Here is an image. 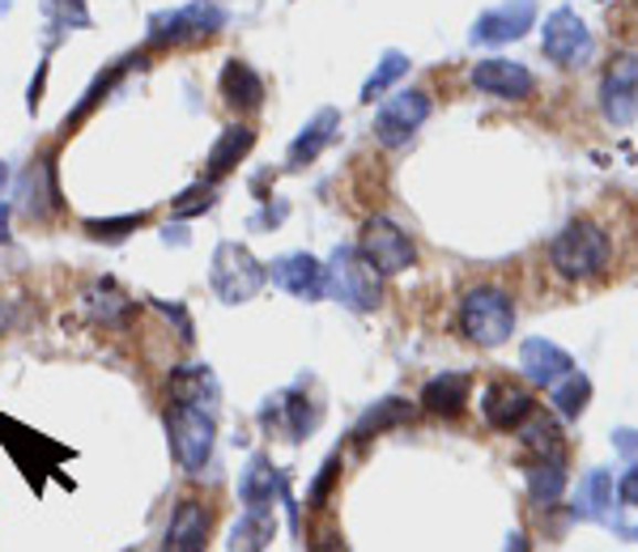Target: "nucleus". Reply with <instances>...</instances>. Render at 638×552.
I'll return each instance as SVG.
<instances>
[{"label":"nucleus","instance_id":"obj_13","mask_svg":"<svg viewBox=\"0 0 638 552\" xmlns=\"http://www.w3.org/2000/svg\"><path fill=\"white\" fill-rule=\"evenodd\" d=\"M532 22H536V0H506V4L477 18L472 43H490V47L515 43V39H524L527 30H532Z\"/></svg>","mask_w":638,"mask_h":552},{"label":"nucleus","instance_id":"obj_29","mask_svg":"<svg viewBox=\"0 0 638 552\" xmlns=\"http://www.w3.org/2000/svg\"><path fill=\"white\" fill-rule=\"evenodd\" d=\"M527 493H532L536 506H554V501H562V493H566V471H562V464H557V459L532 464V468H527Z\"/></svg>","mask_w":638,"mask_h":552},{"label":"nucleus","instance_id":"obj_43","mask_svg":"<svg viewBox=\"0 0 638 552\" xmlns=\"http://www.w3.org/2000/svg\"><path fill=\"white\" fill-rule=\"evenodd\" d=\"M4 188H9V166L0 162V192H4Z\"/></svg>","mask_w":638,"mask_h":552},{"label":"nucleus","instance_id":"obj_18","mask_svg":"<svg viewBox=\"0 0 638 552\" xmlns=\"http://www.w3.org/2000/svg\"><path fill=\"white\" fill-rule=\"evenodd\" d=\"M472 395V379L469 374H456V370H443L439 379L421 386V408L435 416H460L469 408Z\"/></svg>","mask_w":638,"mask_h":552},{"label":"nucleus","instance_id":"obj_10","mask_svg":"<svg viewBox=\"0 0 638 552\" xmlns=\"http://www.w3.org/2000/svg\"><path fill=\"white\" fill-rule=\"evenodd\" d=\"M541 52L550 55L554 64L562 68H571V64H579L592 55V34L583 26V18L575 9H557L545 18V30H541Z\"/></svg>","mask_w":638,"mask_h":552},{"label":"nucleus","instance_id":"obj_36","mask_svg":"<svg viewBox=\"0 0 638 552\" xmlns=\"http://www.w3.org/2000/svg\"><path fill=\"white\" fill-rule=\"evenodd\" d=\"M336 476H341V459H328L324 468H320V476H315V485H311V510H324V501H328V493H333Z\"/></svg>","mask_w":638,"mask_h":552},{"label":"nucleus","instance_id":"obj_4","mask_svg":"<svg viewBox=\"0 0 638 552\" xmlns=\"http://www.w3.org/2000/svg\"><path fill=\"white\" fill-rule=\"evenodd\" d=\"M170 450L175 459L188 468V476H200L209 455H213V438H218V425L213 416L205 413L200 404H170Z\"/></svg>","mask_w":638,"mask_h":552},{"label":"nucleus","instance_id":"obj_1","mask_svg":"<svg viewBox=\"0 0 638 552\" xmlns=\"http://www.w3.org/2000/svg\"><path fill=\"white\" fill-rule=\"evenodd\" d=\"M613 259V243L609 234H605V225H596V221H571L562 234H557L554 243H550V264L557 268V276H566V280H592V276H600L609 268Z\"/></svg>","mask_w":638,"mask_h":552},{"label":"nucleus","instance_id":"obj_5","mask_svg":"<svg viewBox=\"0 0 638 552\" xmlns=\"http://www.w3.org/2000/svg\"><path fill=\"white\" fill-rule=\"evenodd\" d=\"M264 264L251 255L248 247H239V243H222V247L213 251V268H209V285H213V294L222 298V302H251L260 289H264Z\"/></svg>","mask_w":638,"mask_h":552},{"label":"nucleus","instance_id":"obj_11","mask_svg":"<svg viewBox=\"0 0 638 552\" xmlns=\"http://www.w3.org/2000/svg\"><path fill=\"white\" fill-rule=\"evenodd\" d=\"M260 425L285 442H303L306 434L320 425V404H311L303 391H281V395H273V400L264 404Z\"/></svg>","mask_w":638,"mask_h":552},{"label":"nucleus","instance_id":"obj_24","mask_svg":"<svg viewBox=\"0 0 638 552\" xmlns=\"http://www.w3.org/2000/svg\"><path fill=\"white\" fill-rule=\"evenodd\" d=\"M251 145H255V132H251L248 124H230L222 137H218V145L209 149V174H213V179H218V174H230V170L251 153Z\"/></svg>","mask_w":638,"mask_h":552},{"label":"nucleus","instance_id":"obj_40","mask_svg":"<svg viewBox=\"0 0 638 552\" xmlns=\"http://www.w3.org/2000/svg\"><path fill=\"white\" fill-rule=\"evenodd\" d=\"M43 82H48V64H39V77L30 82V107H39V94H43Z\"/></svg>","mask_w":638,"mask_h":552},{"label":"nucleus","instance_id":"obj_20","mask_svg":"<svg viewBox=\"0 0 638 552\" xmlns=\"http://www.w3.org/2000/svg\"><path fill=\"white\" fill-rule=\"evenodd\" d=\"M82 310L94 323H103V328H124L128 315H133V302L115 289V280H94L82 294Z\"/></svg>","mask_w":638,"mask_h":552},{"label":"nucleus","instance_id":"obj_39","mask_svg":"<svg viewBox=\"0 0 638 552\" xmlns=\"http://www.w3.org/2000/svg\"><path fill=\"white\" fill-rule=\"evenodd\" d=\"M613 438H617V450H626V455H635V450H638V434H635V429H617Z\"/></svg>","mask_w":638,"mask_h":552},{"label":"nucleus","instance_id":"obj_27","mask_svg":"<svg viewBox=\"0 0 638 552\" xmlns=\"http://www.w3.org/2000/svg\"><path fill=\"white\" fill-rule=\"evenodd\" d=\"M278 535V523H273V510H248L239 523L230 527V549H269Z\"/></svg>","mask_w":638,"mask_h":552},{"label":"nucleus","instance_id":"obj_28","mask_svg":"<svg viewBox=\"0 0 638 552\" xmlns=\"http://www.w3.org/2000/svg\"><path fill=\"white\" fill-rule=\"evenodd\" d=\"M409 416H414V404H409V400H379L375 408L362 413V421L354 425V438L358 442L375 438V434H384L391 425H405Z\"/></svg>","mask_w":638,"mask_h":552},{"label":"nucleus","instance_id":"obj_33","mask_svg":"<svg viewBox=\"0 0 638 552\" xmlns=\"http://www.w3.org/2000/svg\"><path fill=\"white\" fill-rule=\"evenodd\" d=\"M43 9H48V18H52L56 26H90L85 0H43Z\"/></svg>","mask_w":638,"mask_h":552},{"label":"nucleus","instance_id":"obj_3","mask_svg":"<svg viewBox=\"0 0 638 552\" xmlns=\"http://www.w3.org/2000/svg\"><path fill=\"white\" fill-rule=\"evenodd\" d=\"M324 289L333 294L341 306L349 310H375L384 302V285H379V273L362 259V251L341 247L333 255V264L324 268Z\"/></svg>","mask_w":638,"mask_h":552},{"label":"nucleus","instance_id":"obj_35","mask_svg":"<svg viewBox=\"0 0 638 552\" xmlns=\"http://www.w3.org/2000/svg\"><path fill=\"white\" fill-rule=\"evenodd\" d=\"M140 213L137 217H112V221H85V234L90 238H107V243H115V238H124V234H133L140 225Z\"/></svg>","mask_w":638,"mask_h":552},{"label":"nucleus","instance_id":"obj_32","mask_svg":"<svg viewBox=\"0 0 638 552\" xmlns=\"http://www.w3.org/2000/svg\"><path fill=\"white\" fill-rule=\"evenodd\" d=\"M524 446L532 455H541V459H557L562 464V434H557L554 421H545V416L524 425Z\"/></svg>","mask_w":638,"mask_h":552},{"label":"nucleus","instance_id":"obj_6","mask_svg":"<svg viewBox=\"0 0 638 552\" xmlns=\"http://www.w3.org/2000/svg\"><path fill=\"white\" fill-rule=\"evenodd\" d=\"M362 259L379 276H400L417 264V243L391 217H370L358 238Z\"/></svg>","mask_w":638,"mask_h":552},{"label":"nucleus","instance_id":"obj_30","mask_svg":"<svg viewBox=\"0 0 638 552\" xmlns=\"http://www.w3.org/2000/svg\"><path fill=\"white\" fill-rule=\"evenodd\" d=\"M167 391L175 404H205V395H213L218 386H213V374L205 365H184L170 374Z\"/></svg>","mask_w":638,"mask_h":552},{"label":"nucleus","instance_id":"obj_26","mask_svg":"<svg viewBox=\"0 0 638 552\" xmlns=\"http://www.w3.org/2000/svg\"><path fill=\"white\" fill-rule=\"evenodd\" d=\"M613 506V476L609 471H587L575 493V514L579 519H605V510Z\"/></svg>","mask_w":638,"mask_h":552},{"label":"nucleus","instance_id":"obj_19","mask_svg":"<svg viewBox=\"0 0 638 552\" xmlns=\"http://www.w3.org/2000/svg\"><path fill=\"white\" fill-rule=\"evenodd\" d=\"M205 535H209V514L200 501H179L167 527V549L170 552H196L205 549Z\"/></svg>","mask_w":638,"mask_h":552},{"label":"nucleus","instance_id":"obj_25","mask_svg":"<svg viewBox=\"0 0 638 552\" xmlns=\"http://www.w3.org/2000/svg\"><path fill=\"white\" fill-rule=\"evenodd\" d=\"M587 400H592V379L579 374V370H571L566 379H557V383L550 386V404H554V413L562 416V421H579Z\"/></svg>","mask_w":638,"mask_h":552},{"label":"nucleus","instance_id":"obj_22","mask_svg":"<svg viewBox=\"0 0 638 552\" xmlns=\"http://www.w3.org/2000/svg\"><path fill=\"white\" fill-rule=\"evenodd\" d=\"M222 98L230 107L239 110H251L264 103V82L255 77V68L243 64V60H230L222 68Z\"/></svg>","mask_w":638,"mask_h":552},{"label":"nucleus","instance_id":"obj_38","mask_svg":"<svg viewBox=\"0 0 638 552\" xmlns=\"http://www.w3.org/2000/svg\"><path fill=\"white\" fill-rule=\"evenodd\" d=\"M158 310H163L167 319H175V323H179V331H184V340H192V323H188V310H184V306L158 302Z\"/></svg>","mask_w":638,"mask_h":552},{"label":"nucleus","instance_id":"obj_14","mask_svg":"<svg viewBox=\"0 0 638 552\" xmlns=\"http://www.w3.org/2000/svg\"><path fill=\"white\" fill-rule=\"evenodd\" d=\"M532 413H536V400H532V391H524L520 383H490L485 395H481V416H485L494 429H502V434L520 429Z\"/></svg>","mask_w":638,"mask_h":552},{"label":"nucleus","instance_id":"obj_41","mask_svg":"<svg viewBox=\"0 0 638 552\" xmlns=\"http://www.w3.org/2000/svg\"><path fill=\"white\" fill-rule=\"evenodd\" d=\"M9 323H13V310H9V302H0V336L9 331Z\"/></svg>","mask_w":638,"mask_h":552},{"label":"nucleus","instance_id":"obj_21","mask_svg":"<svg viewBox=\"0 0 638 552\" xmlns=\"http://www.w3.org/2000/svg\"><path fill=\"white\" fill-rule=\"evenodd\" d=\"M336 128H341V115H336V110H320V115L306 124L303 132H299V140L290 145V166L315 162V158H320V153L333 145Z\"/></svg>","mask_w":638,"mask_h":552},{"label":"nucleus","instance_id":"obj_15","mask_svg":"<svg viewBox=\"0 0 638 552\" xmlns=\"http://www.w3.org/2000/svg\"><path fill=\"white\" fill-rule=\"evenodd\" d=\"M520 370L527 374V383L554 386L557 379H566V374L575 370V358H571L562 344H554V340L532 336V340H524V349H520Z\"/></svg>","mask_w":638,"mask_h":552},{"label":"nucleus","instance_id":"obj_2","mask_svg":"<svg viewBox=\"0 0 638 552\" xmlns=\"http://www.w3.org/2000/svg\"><path fill=\"white\" fill-rule=\"evenodd\" d=\"M460 331L477 349H499L515 331V302L499 285H477L460 302Z\"/></svg>","mask_w":638,"mask_h":552},{"label":"nucleus","instance_id":"obj_17","mask_svg":"<svg viewBox=\"0 0 638 552\" xmlns=\"http://www.w3.org/2000/svg\"><path fill=\"white\" fill-rule=\"evenodd\" d=\"M273 280L285 294L315 302L324 294V264L315 255H306V251H294V255H281L278 264H273Z\"/></svg>","mask_w":638,"mask_h":552},{"label":"nucleus","instance_id":"obj_12","mask_svg":"<svg viewBox=\"0 0 638 552\" xmlns=\"http://www.w3.org/2000/svg\"><path fill=\"white\" fill-rule=\"evenodd\" d=\"M469 82L481 89V94H494V98H506V103H524L536 89V77L532 68L520 64V60H481L469 73Z\"/></svg>","mask_w":638,"mask_h":552},{"label":"nucleus","instance_id":"obj_23","mask_svg":"<svg viewBox=\"0 0 638 552\" xmlns=\"http://www.w3.org/2000/svg\"><path fill=\"white\" fill-rule=\"evenodd\" d=\"M281 493V476L278 468L264 459V455H255L243 471V480H239V497H243V506L248 510H264V506H273V497Z\"/></svg>","mask_w":638,"mask_h":552},{"label":"nucleus","instance_id":"obj_37","mask_svg":"<svg viewBox=\"0 0 638 552\" xmlns=\"http://www.w3.org/2000/svg\"><path fill=\"white\" fill-rule=\"evenodd\" d=\"M617 497H621V506H638V464L617 480Z\"/></svg>","mask_w":638,"mask_h":552},{"label":"nucleus","instance_id":"obj_8","mask_svg":"<svg viewBox=\"0 0 638 552\" xmlns=\"http://www.w3.org/2000/svg\"><path fill=\"white\" fill-rule=\"evenodd\" d=\"M426 119H430V94L426 89H400L375 115V137L388 149H400V145H409V137Z\"/></svg>","mask_w":638,"mask_h":552},{"label":"nucleus","instance_id":"obj_7","mask_svg":"<svg viewBox=\"0 0 638 552\" xmlns=\"http://www.w3.org/2000/svg\"><path fill=\"white\" fill-rule=\"evenodd\" d=\"M226 22V13L213 0H192L184 9H170L163 18H154L149 26V43L154 47H175V43H192V39H209L218 34Z\"/></svg>","mask_w":638,"mask_h":552},{"label":"nucleus","instance_id":"obj_16","mask_svg":"<svg viewBox=\"0 0 638 552\" xmlns=\"http://www.w3.org/2000/svg\"><path fill=\"white\" fill-rule=\"evenodd\" d=\"M60 188H56V166L39 162L30 166L18 183V209L27 213L30 221H48L52 213H60Z\"/></svg>","mask_w":638,"mask_h":552},{"label":"nucleus","instance_id":"obj_42","mask_svg":"<svg viewBox=\"0 0 638 552\" xmlns=\"http://www.w3.org/2000/svg\"><path fill=\"white\" fill-rule=\"evenodd\" d=\"M0 243H9V209L0 204Z\"/></svg>","mask_w":638,"mask_h":552},{"label":"nucleus","instance_id":"obj_34","mask_svg":"<svg viewBox=\"0 0 638 552\" xmlns=\"http://www.w3.org/2000/svg\"><path fill=\"white\" fill-rule=\"evenodd\" d=\"M205 209H213V183H196V188H188V192L170 204L175 217H196V213H205Z\"/></svg>","mask_w":638,"mask_h":552},{"label":"nucleus","instance_id":"obj_9","mask_svg":"<svg viewBox=\"0 0 638 552\" xmlns=\"http://www.w3.org/2000/svg\"><path fill=\"white\" fill-rule=\"evenodd\" d=\"M600 110L613 128H630L638 119V60L635 55H617L605 68L600 82Z\"/></svg>","mask_w":638,"mask_h":552},{"label":"nucleus","instance_id":"obj_31","mask_svg":"<svg viewBox=\"0 0 638 552\" xmlns=\"http://www.w3.org/2000/svg\"><path fill=\"white\" fill-rule=\"evenodd\" d=\"M405 73H409V55H405V52H384L379 68H375V73L366 77V85H362V98H366V103H375V98H379L388 85L400 82Z\"/></svg>","mask_w":638,"mask_h":552}]
</instances>
